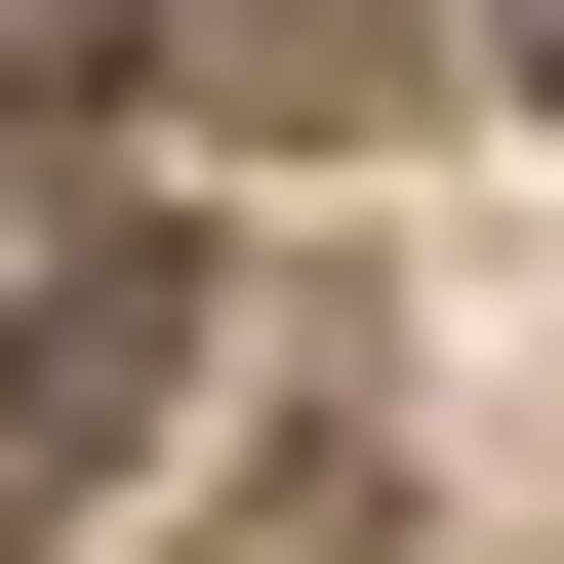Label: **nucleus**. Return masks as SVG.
<instances>
[{
  "label": "nucleus",
  "mask_w": 564,
  "mask_h": 564,
  "mask_svg": "<svg viewBox=\"0 0 564 564\" xmlns=\"http://www.w3.org/2000/svg\"><path fill=\"white\" fill-rule=\"evenodd\" d=\"M484 41H524V82H564V0H484Z\"/></svg>",
  "instance_id": "nucleus-4"
},
{
  "label": "nucleus",
  "mask_w": 564,
  "mask_h": 564,
  "mask_svg": "<svg viewBox=\"0 0 564 564\" xmlns=\"http://www.w3.org/2000/svg\"><path fill=\"white\" fill-rule=\"evenodd\" d=\"M121 82H202V121H403V0H162Z\"/></svg>",
  "instance_id": "nucleus-2"
},
{
  "label": "nucleus",
  "mask_w": 564,
  "mask_h": 564,
  "mask_svg": "<svg viewBox=\"0 0 564 564\" xmlns=\"http://www.w3.org/2000/svg\"><path fill=\"white\" fill-rule=\"evenodd\" d=\"M202 564H403V484H364V444H282V524H202Z\"/></svg>",
  "instance_id": "nucleus-3"
},
{
  "label": "nucleus",
  "mask_w": 564,
  "mask_h": 564,
  "mask_svg": "<svg viewBox=\"0 0 564 564\" xmlns=\"http://www.w3.org/2000/svg\"><path fill=\"white\" fill-rule=\"evenodd\" d=\"M162 364H202V242H162V202H82V242L0 282V484H82L121 403H162Z\"/></svg>",
  "instance_id": "nucleus-1"
}]
</instances>
